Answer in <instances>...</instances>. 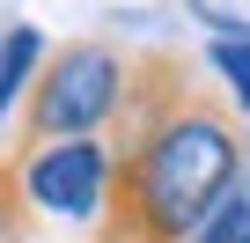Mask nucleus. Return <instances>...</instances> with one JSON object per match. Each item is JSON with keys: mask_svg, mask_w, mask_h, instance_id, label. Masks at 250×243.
Returning <instances> with one entry per match:
<instances>
[{"mask_svg": "<svg viewBox=\"0 0 250 243\" xmlns=\"http://www.w3.org/2000/svg\"><path fill=\"white\" fill-rule=\"evenodd\" d=\"M110 199L96 243H191L199 221L243 184V126L228 96L169 44L133 52L110 118Z\"/></svg>", "mask_w": 250, "mask_h": 243, "instance_id": "1", "label": "nucleus"}, {"mask_svg": "<svg viewBox=\"0 0 250 243\" xmlns=\"http://www.w3.org/2000/svg\"><path fill=\"white\" fill-rule=\"evenodd\" d=\"M125 74L133 52H118L110 37H74L59 52H44L30 96H22V126L15 148H44V140H103L110 118L125 103Z\"/></svg>", "mask_w": 250, "mask_h": 243, "instance_id": "2", "label": "nucleus"}, {"mask_svg": "<svg viewBox=\"0 0 250 243\" xmlns=\"http://www.w3.org/2000/svg\"><path fill=\"white\" fill-rule=\"evenodd\" d=\"M110 199V148L103 140H44L0 155V243H30L37 214L103 221Z\"/></svg>", "mask_w": 250, "mask_h": 243, "instance_id": "3", "label": "nucleus"}, {"mask_svg": "<svg viewBox=\"0 0 250 243\" xmlns=\"http://www.w3.org/2000/svg\"><path fill=\"white\" fill-rule=\"evenodd\" d=\"M37 66H44V30L37 22H8V30H0V118L30 96Z\"/></svg>", "mask_w": 250, "mask_h": 243, "instance_id": "4", "label": "nucleus"}, {"mask_svg": "<svg viewBox=\"0 0 250 243\" xmlns=\"http://www.w3.org/2000/svg\"><path fill=\"white\" fill-rule=\"evenodd\" d=\"M206 66L235 110H250V37H206Z\"/></svg>", "mask_w": 250, "mask_h": 243, "instance_id": "5", "label": "nucleus"}, {"mask_svg": "<svg viewBox=\"0 0 250 243\" xmlns=\"http://www.w3.org/2000/svg\"><path fill=\"white\" fill-rule=\"evenodd\" d=\"M243 236H250V184H235V192L199 221V236H191V243H243Z\"/></svg>", "mask_w": 250, "mask_h": 243, "instance_id": "6", "label": "nucleus"}, {"mask_svg": "<svg viewBox=\"0 0 250 243\" xmlns=\"http://www.w3.org/2000/svg\"><path fill=\"white\" fill-rule=\"evenodd\" d=\"M184 15L213 37H250V0H184Z\"/></svg>", "mask_w": 250, "mask_h": 243, "instance_id": "7", "label": "nucleus"}, {"mask_svg": "<svg viewBox=\"0 0 250 243\" xmlns=\"http://www.w3.org/2000/svg\"><path fill=\"white\" fill-rule=\"evenodd\" d=\"M243 162H250V126H243Z\"/></svg>", "mask_w": 250, "mask_h": 243, "instance_id": "8", "label": "nucleus"}, {"mask_svg": "<svg viewBox=\"0 0 250 243\" xmlns=\"http://www.w3.org/2000/svg\"><path fill=\"white\" fill-rule=\"evenodd\" d=\"M0 30H8V22H0Z\"/></svg>", "mask_w": 250, "mask_h": 243, "instance_id": "9", "label": "nucleus"}, {"mask_svg": "<svg viewBox=\"0 0 250 243\" xmlns=\"http://www.w3.org/2000/svg\"><path fill=\"white\" fill-rule=\"evenodd\" d=\"M243 243H250V236H243Z\"/></svg>", "mask_w": 250, "mask_h": 243, "instance_id": "10", "label": "nucleus"}]
</instances>
